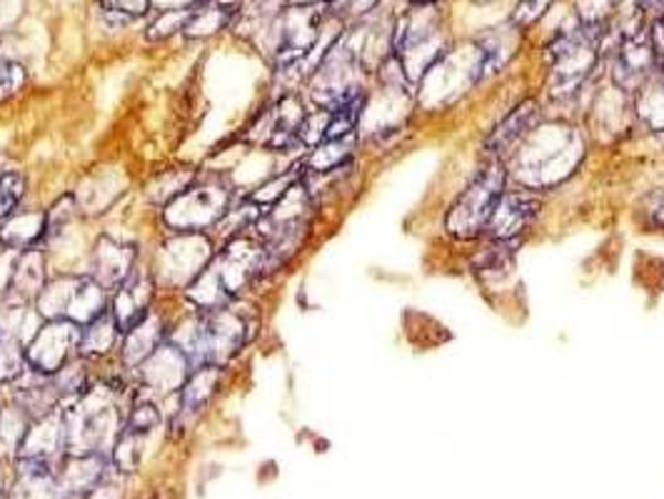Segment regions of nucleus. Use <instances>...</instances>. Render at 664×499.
Segmentation results:
<instances>
[{"mask_svg": "<svg viewBox=\"0 0 664 499\" xmlns=\"http://www.w3.org/2000/svg\"><path fill=\"white\" fill-rule=\"evenodd\" d=\"M185 305V302H183ZM260 332V308L252 298H238L230 305L200 312L185 305L173 320L170 337L195 367H228Z\"/></svg>", "mask_w": 664, "mask_h": 499, "instance_id": "1", "label": "nucleus"}, {"mask_svg": "<svg viewBox=\"0 0 664 499\" xmlns=\"http://www.w3.org/2000/svg\"><path fill=\"white\" fill-rule=\"evenodd\" d=\"M240 198L226 173H200L188 190L160 210L163 232H215Z\"/></svg>", "mask_w": 664, "mask_h": 499, "instance_id": "2", "label": "nucleus"}, {"mask_svg": "<svg viewBox=\"0 0 664 499\" xmlns=\"http://www.w3.org/2000/svg\"><path fill=\"white\" fill-rule=\"evenodd\" d=\"M215 252L218 242L210 232H163L151 256L145 258L160 298H180L210 266Z\"/></svg>", "mask_w": 664, "mask_h": 499, "instance_id": "3", "label": "nucleus"}, {"mask_svg": "<svg viewBox=\"0 0 664 499\" xmlns=\"http://www.w3.org/2000/svg\"><path fill=\"white\" fill-rule=\"evenodd\" d=\"M507 183H510V165L505 160L485 158L470 183L465 185V190L450 205V210H447L445 232L465 242L485 238L497 202L507 193Z\"/></svg>", "mask_w": 664, "mask_h": 499, "instance_id": "4", "label": "nucleus"}, {"mask_svg": "<svg viewBox=\"0 0 664 499\" xmlns=\"http://www.w3.org/2000/svg\"><path fill=\"white\" fill-rule=\"evenodd\" d=\"M544 135V150L530 141V135L520 143L522 148L517 153L520 168L517 175L527 185V190H544L550 185L562 183L568 175L578 170L582 163V138L574 128H540Z\"/></svg>", "mask_w": 664, "mask_h": 499, "instance_id": "5", "label": "nucleus"}, {"mask_svg": "<svg viewBox=\"0 0 664 499\" xmlns=\"http://www.w3.org/2000/svg\"><path fill=\"white\" fill-rule=\"evenodd\" d=\"M604 23L588 21L574 31L560 33L554 41L547 45V61H550V93L552 97L568 101L578 95L580 85L588 81L594 63H598L600 45L604 38Z\"/></svg>", "mask_w": 664, "mask_h": 499, "instance_id": "6", "label": "nucleus"}, {"mask_svg": "<svg viewBox=\"0 0 664 499\" xmlns=\"http://www.w3.org/2000/svg\"><path fill=\"white\" fill-rule=\"evenodd\" d=\"M141 260L143 250L138 240L123 232L103 230L95 235L91 250H87L85 272L93 280L101 282L107 292H113L135 268H138Z\"/></svg>", "mask_w": 664, "mask_h": 499, "instance_id": "7", "label": "nucleus"}, {"mask_svg": "<svg viewBox=\"0 0 664 499\" xmlns=\"http://www.w3.org/2000/svg\"><path fill=\"white\" fill-rule=\"evenodd\" d=\"M320 21L322 13L312 6H302V8H288L282 11L276 23H272V35H276V43H272V61L280 67V71H288V67L298 65L302 58H305L312 48L318 43L320 35Z\"/></svg>", "mask_w": 664, "mask_h": 499, "instance_id": "8", "label": "nucleus"}, {"mask_svg": "<svg viewBox=\"0 0 664 499\" xmlns=\"http://www.w3.org/2000/svg\"><path fill=\"white\" fill-rule=\"evenodd\" d=\"M190 372L193 362L188 360V355H185L173 340H165L163 345L133 372V380L141 393L168 403V399L178 395L183 385L188 383Z\"/></svg>", "mask_w": 664, "mask_h": 499, "instance_id": "9", "label": "nucleus"}, {"mask_svg": "<svg viewBox=\"0 0 664 499\" xmlns=\"http://www.w3.org/2000/svg\"><path fill=\"white\" fill-rule=\"evenodd\" d=\"M226 370L228 367L220 365H203L190 372L188 383L183 385L180 393L170 397L173 409L168 415V427L173 437L188 433V429L205 415V409L212 405V399L220 393Z\"/></svg>", "mask_w": 664, "mask_h": 499, "instance_id": "10", "label": "nucleus"}, {"mask_svg": "<svg viewBox=\"0 0 664 499\" xmlns=\"http://www.w3.org/2000/svg\"><path fill=\"white\" fill-rule=\"evenodd\" d=\"M77 337H81V328L73 322L43 320L25 345L28 367L53 377L77 357Z\"/></svg>", "mask_w": 664, "mask_h": 499, "instance_id": "11", "label": "nucleus"}, {"mask_svg": "<svg viewBox=\"0 0 664 499\" xmlns=\"http://www.w3.org/2000/svg\"><path fill=\"white\" fill-rule=\"evenodd\" d=\"M544 202L540 195L527 188H515L502 195L492 212V220L487 225V238L502 242H520L522 235L532 228L540 218Z\"/></svg>", "mask_w": 664, "mask_h": 499, "instance_id": "12", "label": "nucleus"}, {"mask_svg": "<svg viewBox=\"0 0 664 499\" xmlns=\"http://www.w3.org/2000/svg\"><path fill=\"white\" fill-rule=\"evenodd\" d=\"M160 300L158 285H155L153 272L148 268V260H141L128 278H125L118 288L111 292V312L118 320L121 330H131L133 325L148 315L155 308V302Z\"/></svg>", "mask_w": 664, "mask_h": 499, "instance_id": "13", "label": "nucleus"}, {"mask_svg": "<svg viewBox=\"0 0 664 499\" xmlns=\"http://www.w3.org/2000/svg\"><path fill=\"white\" fill-rule=\"evenodd\" d=\"M178 315V312H175ZM175 315H170L168 310L160 308V300L155 302V308L145 315L138 325H133L131 330L123 332L121 347H118V365L123 370H128L131 375L138 370L145 360H148L155 350H158L165 340L170 337V328Z\"/></svg>", "mask_w": 664, "mask_h": 499, "instance_id": "14", "label": "nucleus"}, {"mask_svg": "<svg viewBox=\"0 0 664 499\" xmlns=\"http://www.w3.org/2000/svg\"><path fill=\"white\" fill-rule=\"evenodd\" d=\"M540 103L537 101H522L517 107H512L500 123L495 125L483 143V153L485 158H495V160H505L515 153L517 145H520L527 135H530L537 125H540Z\"/></svg>", "mask_w": 664, "mask_h": 499, "instance_id": "15", "label": "nucleus"}, {"mask_svg": "<svg viewBox=\"0 0 664 499\" xmlns=\"http://www.w3.org/2000/svg\"><path fill=\"white\" fill-rule=\"evenodd\" d=\"M51 276L53 272L48 266V250L43 245L13 252L11 278H8V290L3 298L21 302V305H33Z\"/></svg>", "mask_w": 664, "mask_h": 499, "instance_id": "16", "label": "nucleus"}, {"mask_svg": "<svg viewBox=\"0 0 664 499\" xmlns=\"http://www.w3.org/2000/svg\"><path fill=\"white\" fill-rule=\"evenodd\" d=\"M65 455H68L65 417H63V407H58L55 413H48L43 417L33 419L15 459L18 457L43 459V462H51L58 467V462H61Z\"/></svg>", "mask_w": 664, "mask_h": 499, "instance_id": "17", "label": "nucleus"}, {"mask_svg": "<svg viewBox=\"0 0 664 499\" xmlns=\"http://www.w3.org/2000/svg\"><path fill=\"white\" fill-rule=\"evenodd\" d=\"M55 469V465L43 459H13V479L6 489L8 499H68Z\"/></svg>", "mask_w": 664, "mask_h": 499, "instance_id": "18", "label": "nucleus"}, {"mask_svg": "<svg viewBox=\"0 0 664 499\" xmlns=\"http://www.w3.org/2000/svg\"><path fill=\"white\" fill-rule=\"evenodd\" d=\"M3 397L31 415V419L55 413L61 407V395L53 385V377L35 372L33 367H25L21 377L3 387Z\"/></svg>", "mask_w": 664, "mask_h": 499, "instance_id": "19", "label": "nucleus"}, {"mask_svg": "<svg viewBox=\"0 0 664 499\" xmlns=\"http://www.w3.org/2000/svg\"><path fill=\"white\" fill-rule=\"evenodd\" d=\"M111 455H65L58 462V482L68 499H83L113 472Z\"/></svg>", "mask_w": 664, "mask_h": 499, "instance_id": "20", "label": "nucleus"}, {"mask_svg": "<svg viewBox=\"0 0 664 499\" xmlns=\"http://www.w3.org/2000/svg\"><path fill=\"white\" fill-rule=\"evenodd\" d=\"M123 340V330L118 320L113 318L111 308H107L101 318L81 328V337H77V357L91 360L95 365H105V362L115 360L118 355Z\"/></svg>", "mask_w": 664, "mask_h": 499, "instance_id": "21", "label": "nucleus"}, {"mask_svg": "<svg viewBox=\"0 0 664 499\" xmlns=\"http://www.w3.org/2000/svg\"><path fill=\"white\" fill-rule=\"evenodd\" d=\"M48 215L43 208H23L15 210L11 218L0 222V245L8 252H21L28 248H38L45 240Z\"/></svg>", "mask_w": 664, "mask_h": 499, "instance_id": "22", "label": "nucleus"}, {"mask_svg": "<svg viewBox=\"0 0 664 499\" xmlns=\"http://www.w3.org/2000/svg\"><path fill=\"white\" fill-rule=\"evenodd\" d=\"M107 305H111V292H107L101 282L87 276V272H77L71 302H68L65 310V320L83 328L95 318H101Z\"/></svg>", "mask_w": 664, "mask_h": 499, "instance_id": "23", "label": "nucleus"}, {"mask_svg": "<svg viewBox=\"0 0 664 499\" xmlns=\"http://www.w3.org/2000/svg\"><path fill=\"white\" fill-rule=\"evenodd\" d=\"M242 8V0H195L193 13L185 25L188 38H210L220 33Z\"/></svg>", "mask_w": 664, "mask_h": 499, "instance_id": "24", "label": "nucleus"}, {"mask_svg": "<svg viewBox=\"0 0 664 499\" xmlns=\"http://www.w3.org/2000/svg\"><path fill=\"white\" fill-rule=\"evenodd\" d=\"M200 168H190V165H175V168H165L153 175V178L145 183V200L153 208L163 210L165 205H170L178 195H183L190 185L200 178Z\"/></svg>", "mask_w": 664, "mask_h": 499, "instance_id": "25", "label": "nucleus"}, {"mask_svg": "<svg viewBox=\"0 0 664 499\" xmlns=\"http://www.w3.org/2000/svg\"><path fill=\"white\" fill-rule=\"evenodd\" d=\"M31 415L23 413L21 407L13 405L11 399L3 397V407H0V459H15L18 449H21L28 427H31Z\"/></svg>", "mask_w": 664, "mask_h": 499, "instance_id": "26", "label": "nucleus"}, {"mask_svg": "<svg viewBox=\"0 0 664 499\" xmlns=\"http://www.w3.org/2000/svg\"><path fill=\"white\" fill-rule=\"evenodd\" d=\"M637 117L650 133H664V71H654L637 91Z\"/></svg>", "mask_w": 664, "mask_h": 499, "instance_id": "27", "label": "nucleus"}, {"mask_svg": "<svg viewBox=\"0 0 664 499\" xmlns=\"http://www.w3.org/2000/svg\"><path fill=\"white\" fill-rule=\"evenodd\" d=\"M25 345L28 342L0 320V389L23 375V370L28 367Z\"/></svg>", "mask_w": 664, "mask_h": 499, "instance_id": "28", "label": "nucleus"}, {"mask_svg": "<svg viewBox=\"0 0 664 499\" xmlns=\"http://www.w3.org/2000/svg\"><path fill=\"white\" fill-rule=\"evenodd\" d=\"M145 443H148V437H143L138 433H131V429L123 427V433L118 435V439H115V445L111 449L113 467L118 469L121 475L138 472V467L143 462Z\"/></svg>", "mask_w": 664, "mask_h": 499, "instance_id": "29", "label": "nucleus"}, {"mask_svg": "<svg viewBox=\"0 0 664 499\" xmlns=\"http://www.w3.org/2000/svg\"><path fill=\"white\" fill-rule=\"evenodd\" d=\"M28 195V178L23 170L6 168L0 173V222L23 208Z\"/></svg>", "mask_w": 664, "mask_h": 499, "instance_id": "30", "label": "nucleus"}, {"mask_svg": "<svg viewBox=\"0 0 664 499\" xmlns=\"http://www.w3.org/2000/svg\"><path fill=\"white\" fill-rule=\"evenodd\" d=\"M28 83V73L21 63L8 61V58H0V103L11 101L13 95H18Z\"/></svg>", "mask_w": 664, "mask_h": 499, "instance_id": "31", "label": "nucleus"}, {"mask_svg": "<svg viewBox=\"0 0 664 499\" xmlns=\"http://www.w3.org/2000/svg\"><path fill=\"white\" fill-rule=\"evenodd\" d=\"M190 13H193V6L180 8V11H165L163 15H158V21L148 28V38L151 41H165V38H170L173 33L185 31Z\"/></svg>", "mask_w": 664, "mask_h": 499, "instance_id": "32", "label": "nucleus"}, {"mask_svg": "<svg viewBox=\"0 0 664 499\" xmlns=\"http://www.w3.org/2000/svg\"><path fill=\"white\" fill-rule=\"evenodd\" d=\"M637 212L642 215V228L650 232H664V190L644 195Z\"/></svg>", "mask_w": 664, "mask_h": 499, "instance_id": "33", "label": "nucleus"}, {"mask_svg": "<svg viewBox=\"0 0 664 499\" xmlns=\"http://www.w3.org/2000/svg\"><path fill=\"white\" fill-rule=\"evenodd\" d=\"M151 0H101V8L107 15L121 18V21H133L151 13Z\"/></svg>", "mask_w": 664, "mask_h": 499, "instance_id": "34", "label": "nucleus"}, {"mask_svg": "<svg viewBox=\"0 0 664 499\" xmlns=\"http://www.w3.org/2000/svg\"><path fill=\"white\" fill-rule=\"evenodd\" d=\"M118 469H113L111 475H107L101 485L95 489H91L83 499H123V487L118 485Z\"/></svg>", "mask_w": 664, "mask_h": 499, "instance_id": "35", "label": "nucleus"}, {"mask_svg": "<svg viewBox=\"0 0 664 499\" xmlns=\"http://www.w3.org/2000/svg\"><path fill=\"white\" fill-rule=\"evenodd\" d=\"M650 38H652L654 58H657V71H664V15H660L657 21H652Z\"/></svg>", "mask_w": 664, "mask_h": 499, "instance_id": "36", "label": "nucleus"}, {"mask_svg": "<svg viewBox=\"0 0 664 499\" xmlns=\"http://www.w3.org/2000/svg\"><path fill=\"white\" fill-rule=\"evenodd\" d=\"M640 13L644 21H657L660 15H664V0H640Z\"/></svg>", "mask_w": 664, "mask_h": 499, "instance_id": "37", "label": "nucleus"}, {"mask_svg": "<svg viewBox=\"0 0 664 499\" xmlns=\"http://www.w3.org/2000/svg\"><path fill=\"white\" fill-rule=\"evenodd\" d=\"M409 3H413V6H423V8H425V6L437 3V0H409Z\"/></svg>", "mask_w": 664, "mask_h": 499, "instance_id": "38", "label": "nucleus"}, {"mask_svg": "<svg viewBox=\"0 0 664 499\" xmlns=\"http://www.w3.org/2000/svg\"><path fill=\"white\" fill-rule=\"evenodd\" d=\"M0 499H8V495H6V487L0 485Z\"/></svg>", "mask_w": 664, "mask_h": 499, "instance_id": "39", "label": "nucleus"}, {"mask_svg": "<svg viewBox=\"0 0 664 499\" xmlns=\"http://www.w3.org/2000/svg\"><path fill=\"white\" fill-rule=\"evenodd\" d=\"M0 173H3V170H0Z\"/></svg>", "mask_w": 664, "mask_h": 499, "instance_id": "40", "label": "nucleus"}]
</instances>
